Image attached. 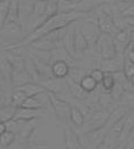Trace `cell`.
<instances>
[{
	"label": "cell",
	"instance_id": "obj_12",
	"mask_svg": "<svg viewBox=\"0 0 134 149\" xmlns=\"http://www.w3.org/2000/svg\"><path fill=\"white\" fill-rule=\"evenodd\" d=\"M131 110H132L131 107L124 106V105H118V106H116L115 109H113V110L111 111V114H109V118H108V121L106 123L105 128L109 131L116 123L122 121L125 116L130 113Z\"/></svg>",
	"mask_w": 134,
	"mask_h": 149
},
{
	"label": "cell",
	"instance_id": "obj_42",
	"mask_svg": "<svg viewBox=\"0 0 134 149\" xmlns=\"http://www.w3.org/2000/svg\"><path fill=\"white\" fill-rule=\"evenodd\" d=\"M124 149H134V138H128L126 140Z\"/></svg>",
	"mask_w": 134,
	"mask_h": 149
},
{
	"label": "cell",
	"instance_id": "obj_8",
	"mask_svg": "<svg viewBox=\"0 0 134 149\" xmlns=\"http://www.w3.org/2000/svg\"><path fill=\"white\" fill-rule=\"evenodd\" d=\"M39 120H30V121H23L21 128L19 132L16 134L17 140L20 142L21 146H26L28 142L34 140V136L36 134V128Z\"/></svg>",
	"mask_w": 134,
	"mask_h": 149
},
{
	"label": "cell",
	"instance_id": "obj_5",
	"mask_svg": "<svg viewBox=\"0 0 134 149\" xmlns=\"http://www.w3.org/2000/svg\"><path fill=\"white\" fill-rule=\"evenodd\" d=\"M23 34H24V29L18 23H6L0 28V40L2 42H6L3 47L16 44L17 43V40L15 38L16 36L18 37L20 42L23 40L21 37Z\"/></svg>",
	"mask_w": 134,
	"mask_h": 149
},
{
	"label": "cell",
	"instance_id": "obj_25",
	"mask_svg": "<svg viewBox=\"0 0 134 149\" xmlns=\"http://www.w3.org/2000/svg\"><path fill=\"white\" fill-rule=\"evenodd\" d=\"M87 74H89L87 72V70L85 68H80V67H71L70 68V71H69V76H68L67 78H69L70 80H72V81H75L77 84H80V81H81V79L87 76Z\"/></svg>",
	"mask_w": 134,
	"mask_h": 149
},
{
	"label": "cell",
	"instance_id": "obj_48",
	"mask_svg": "<svg viewBox=\"0 0 134 149\" xmlns=\"http://www.w3.org/2000/svg\"><path fill=\"white\" fill-rule=\"evenodd\" d=\"M0 1H3V0H0Z\"/></svg>",
	"mask_w": 134,
	"mask_h": 149
},
{
	"label": "cell",
	"instance_id": "obj_36",
	"mask_svg": "<svg viewBox=\"0 0 134 149\" xmlns=\"http://www.w3.org/2000/svg\"><path fill=\"white\" fill-rule=\"evenodd\" d=\"M21 124H23V121L21 120H10V121L6 122V127H7V131H10L15 134H17L21 128Z\"/></svg>",
	"mask_w": 134,
	"mask_h": 149
},
{
	"label": "cell",
	"instance_id": "obj_41",
	"mask_svg": "<svg viewBox=\"0 0 134 149\" xmlns=\"http://www.w3.org/2000/svg\"><path fill=\"white\" fill-rule=\"evenodd\" d=\"M125 58H126L128 61H131V62H133L134 63V51H132L131 47H128L127 51L125 52Z\"/></svg>",
	"mask_w": 134,
	"mask_h": 149
},
{
	"label": "cell",
	"instance_id": "obj_1",
	"mask_svg": "<svg viewBox=\"0 0 134 149\" xmlns=\"http://www.w3.org/2000/svg\"><path fill=\"white\" fill-rule=\"evenodd\" d=\"M82 13H78V11H67V13H59L55 16L48 18L42 26L39 28H37L36 31L29 33L27 35L23 37V40L16 43V44H12L9 47H6L5 50L6 51H11V50H15V49H18V47H29L32 43L38 41L39 38H42L43 36H45L46 34L53 32V31H57L60 28L67 27L70 26L71 24H73L76 20H78L79 18L82 17Z\"/></svg>",
	"mask_w": 134,
	"mask_h": 149
},
{
	"label": "cell",
	"instance_id": "obj_10",
	"mask_svg": "<svg viewBox=\"0 0 134 149\" xmlns=\"http://www.w3.org/2000/svg\"><path fill=\"white\" fill-rule=\"evenodd\" d=\"M132 44V32L128 27L121 29L114 36V47L117 53L125 54L127 49Z\"/></svg>",
	"mask_w": 134,
	"mask_h": 149
},
{
	"label": "cell",
	"instance_id": "obj_19",
	"mask_svg": "<svg viewBox=\"0 0 134 149\" xmlns=\"http://www.w3.org/2000/svg\"><path fill=\"white\" fill-rule=\"evenodd\" d=\"M12 74H14V68L9 60L5 56H0V74L2 76L3 80L7 83V85L11 86V80H12Z\"/></svg>",
	"mask_w": 134,
	"mask_h": 149
},
{
	"label": "cell",
	"instance_id": "obj_16",
	"mask_svg": "<svg viewBox=\"0 0 134 149\" xmlns=\"http://www.w3.org/2000/svg\"><path fill=\"white\" fill-rule=\"evenodd\" d=\"M29 83H33V79L29 77L27 71L24 69H15L12 74V80H11V86L12 88H18L20 86H24Z\"/></svg>",
	"mask_w": 134,
	"mask_h": 149
},
{
	"label": "cell",
	"instance_id": "obj_17",
	"mask_svg": "<svg viewBox=\"0 0 134 149\" xmlns=\"http://www.w3.org/2000/svg\"><path fill=\"white\" fill-rule=\"evenodd\" d=\"M24 58H25V63H24V65H25V70L27 71V74H29V77L33 79L34 83L42 84V83L44 81V79H43V77L39 74L37 67L35 65V62L33 61V59L28 56H25Z\"/></svg>",
	"mask_w": 134,
	"mask_h": 149
},
{
	"label": "cell",
	"instance_id": "obj_22",
	"mask_svg": "<svg viewBox=\"0 0 134 149\" xmlns=\"http://www.w3.org/2000/svg\"><path fill=\"white\" fill-rule=\"evenodd\" d=\"M70 65L64 61H55L52 63V71L55 78H67L70 71Z\"/></svg>",
	"mask_w": 134,
	"mask_h": 149
},
{
	"label": "cell",
	"instance_id": "obj_28",
	"mask_svg": "<svg viewBox=\"0 0 134 149\" xmlns=\"http://www.w3.org/2000/svg\"><path fill=\"white\" fill-rule=\"evenodd\" d=\"M114 103H116V102L114 101L113 96L111 95L109 92H103V93L99 95V97H98V104H99V106H100L102 109L112 111L113 109H111V106H112Z\"/></svg>",
	"mask_w": 134,
	"mask_h": 149
},
{
	"label": "cell",
	"instance_id": "obj_21",
	"mask_svg": "<svg viewBox=\"0 0 134 149\" xmlns=\"http://www.w3.org/2000/svg\"><path fill=\"white\" fill-rule=\"evenodd\" d=\"M68 81V88H69V95L75 97L77 100H80V101H86L88 98V95L86 91L80 86V84H77L75 81L70 80L69 78H67Z\"/></svg>",
	"mask_w": 134,
	"mask_h": 149
},
{
	"label": "cell",
	"instance_id": "obj_11",
	"mask_svg": "<svg viewBox=\"0 0 134 149\" xmlns=\"http://www.w3.org/2000/svg\"><path fill=\"white\" fill-rule=\"evenodd\" d=\"M48 116L46 109H39V110H33V109H24L19 107L17 109V113L15 115V120H21V121H30V120H41L43 118Z\"/></svg>",
	"mask_w": 134,
	"mask_h": 149
},
{
	"label": "cell",
	"instance_id": "obj_24",
	"mask_svg": "<svg viewBox=\"0 0 134 149\" xmlns=\"http://www.w3.org/2000/svg\"><path fill=\"white\" fill-rule=\"evenodd\" d=\"M70 122L73 124V127H76V128H78V129H81V128L85 125L86 115L80 111L79 109H77V107H75V106H71Z\"/></svg>",
	"mask_w": 134,
	"mask_h": 149
},
{
	"label": "cell",
	"instance_id": "obj_34",
	"mask_svg": "<svg viewBox=\"0 0 134 149\" xmlns=\"http://www.w3.org/2000/svg\"><path fill=\"white\" fill-rule=\"evenodd\" d=\"M59 0H51L48 1V6H46V10H45V17L46 18H51L53 16H55L59 14Z\"/></svg>",
	"mask_w": 134,
	"mask_h": 149
},
{
	"label": "cell",
	"instance_id": "obj_37",
	"mask_svg": "<svg viewBox=\"0 0 134 149\" xmlns=\"http://www.w3.org/2000/svg\"><path fill=\"white\" fill-rule=\"evenodd\" d=\"M123 72H124L125 77H126L128 80L134 79V63L133 62H131V61H128V60L126 59L124 68H123Z\"/></svg>",
	"mask_w": 134,
	"mask_h": 149
},
{
	"label": "cell",
	"instance_id": "obj_39",
	"mask_svg": "<svg viewBox=\"0 0 134 149\" xmlns=\"http://www.w3.org/2000/svg\"><path fill=\"white\" fill-rule=\"evenodd\" d=\"M25 148L26 149H54L48 147V145H45V143H41V142L36 141V140H32L30 142H28L25 146Z\"/></svg>",
	"mask_w": 134,
	"mask_h": 149
},
{
	"label": "cell",
	"instance_id": "obj_18",
	"mask_svg": "<svg viewBox=\"0 0 134 149\" xmlns=\"http://www.w3.org/2000/svg\"><path fill=\"white\" fill-rule=\"evenodd\" d=\"M75 47H76L78 58L84 56L87 51L90 49L88 41H87L86 38H85V36L82 35V33L80 32L79 26H76V31H75Z\"/></svg>",
	"mask_w": 134,
	"mask_h": 149
},
{
	"label": "cell",
	"instance_id": "obj_3",
	"mask_svg": "<svg viewBox=\"0 0 134 149\" xmlns=\"http://www.w3.org/2000/svg\"><path fill=\"white\" fill-rule=\"evenodd\" d=\"M109 114H111V111L105 110V109H99V110H96L93 113H90V115L86 118L85 125L81 128L82 131L80 133H86V132H90V131H95L100 128H104L108 121Z\"/></svg>",
	"mask_w": 134,
	"mask_h": 149
},
{
	"label": "cell",
	"instance_id": "obj_9",
	"mask_svg": "<svg viewBox=\"0 0 134 149\" xmlns=\"http://www.w3.org/2000/svg\"><path fill=\"white\" fill-rule=\"evenodd\" d=\"M42 86L48 91V93H53L57 96H64L69 94V88H68L67 78H51L42 83Z\"/></svg>",
	"mask_w": 134,
	"mask_h": 149
},
{
	"label": "cell",
	"instance_id": "obj_43",
	"mask_svg": "<svg viewBox=\"0 0 134 149\" xmlns=\"http://www.w3.org/2000/svg\"><path fill=\"white\" fill-rule=\"evenodd\" d=\"M6 131H7L6 123H3V122H0V136H1V134H3Z\"/></svg>",
	"mask_w": 134,
	"mask_h": 149
},
{
	"label": "cell",
	"instance_id": "obj_45",
	"mask_svg": "<svg viewBox=\"0 0 134 149\" xmlns=\"http://www.w3.org/2000/svg\"><path fill=\"white\" fill-rule=\"evenodd\" d=\"M64 1H68V2H76L78 0H64Z\"/></svg>",
	"mask_w": 134,
	"mask_h": 149
},
{
	"label": "cell",
	"instance_id": "obj_30",
	"mask_svg": "<svg viewBox=\"0 0 134 149\" xmlns=\"http://www.w3.org/2000/svg\"><path fill=\"white\" fill-rule=\"evenodd\" d=\"M46 6H48V1L35 0V2L33 5V13H32L30 17H44Z\"/></svg>",
	"mask_w": 134,
	"mask_h": 149
},
{
	"label": "cell",
	"instance_id": "obj_15",
	"mask_svg": "<svg viewBox=\"0 0 134 149\" xmlns=\"http://www.w3.org/2000/svg\"><path fill=\"white\" fill-rule=\"evenodd\" d=\"M134 130V109L123 119V130L119 137V142H125V140L130 138L132 131Z\"/></svg>",
	"mask_w": 134,
	"mask_h": 149
},
{
	"label": "cell",
	"instance_id": "obj_35",
	"mask_svg": "<svg viewBox=\"0 0 134 149\" xmlns=\"http://www.w3.org/2000/svg\"><path fill=\"white\" fill-rule=\"evenodd\" d=\"M109 93H111V95L113 96V98H114L115 102L118 103L121 100H122V97H123V95H124V93H125L124 86H122V85H119V84H116L114 86V88H113Z\"/></svg>",
	"mask_w": 134,
	"mask_h": 149
},
{
	"label": "cell",
	"instance_id": "obj_44",
	"mask_svg": "<svg viewBox=\"0 0 134 149\" xmlns=\"http://www.w3.org/2000/svg\"><path fill=\"white\" fill-rule=\"evenodd\" d=\"M124 146H125V142H121V143H118L117 146H115L114 148L112 149H124Z\"/></svg>",
	"mask_w": 134,
	"mask_h": 149
},
{
	"label": "cell",
	"instance_id": "obj_20",
	"mask_svg": "<svg viewBox=\"0 0 134 149\" xmlns=\"http://www.w3.org/2000/svg\"><path fill=\"white\" fill-rule=\"evenodd\" d=\"M14 89V88H12ZM16 89H19L23 93H25V95L27 97H33V96H38L41 94L48 93V91L42 86L41 84H37V83H29V84H26L24 86H20Z\"/></svg>",
	"mask_w": 134,
	"mask_h": 149
},
{
	"label": "cell",
	"instance_id": "obj_33",
	"mask_svg": "<svg viewBox=\"0 0 134 149\" xmlns=\"http://www.w3.org/2000/svg\"><path fill=\"white\" fill-rule=\"evenodd\" d=\"M9 7H10V0L0 1V28L3 26V24L7 20L8 14H9Z\"/></svg>",
	"mask_w": 134,
	"mask_h": 149
},
{
	"label": "cell",
	"instance_id": "obj_32",
	"mask_svg": "<svg viewBox=\"0 0 134 149\" xmlns=\"http://www.w3.org/2000/svg\"><path fill=\"white\" fill-rule=\"evenodd\" d=\"M102 87L104 88L105 92H111L114 86L116 85V79H115V74L113 72H105L103 83H102Z\"/></svg>",
	"mask_w": 134,
	"mask_h": 149
},
{
	"label": "cell",
	"instance_id": "obj_46",
	"mask_svg": "<svg viewBox=\"0 0 134 149\" xmlns=\"http://www.w3.org/2000/svg\"><path fill=\"white\" fill-rule=\"evenodd\" d=\"M131 49H132V51H134V43L131 44Z\"/></svg>",
	"mask_w": 134,
	"mask_h": 149
},
{
	"label": "cell",
	"instance_id": "obj_7",
	"mask_svg": "<svg viewBox=\"0 0 134 149\" xmlns=\"http://www.w3.org/2000/svg\"><path fill=\"white\" fill-rule=\"evenodd\" d=\"M96 13V22H97V25L99 27V31L100 33H107V34H111L115 36L119 29L116 27L115 25L114 18L104 14L102 10L99 9V7L95 10Z\"/></svg>",
	"mask_w": 134,
	"mask_h": 149
},
{
	"label": "cell",
	"instance_id": "obj_6",
	"mask_svg": "<svg viewBox=\"0 0 134 149\" xmlns=\"http://www.w3.org/2000/svg\"><path fill=\"white\" fill-rule=\"evenodd\" d=\"M79 29L82 33V35L85 36L88 43H89V47L91 49V51H95L96 42L97 38L100 34L99 27L97 25L96 20H84L81 22V24L79 25Z\"/></svg>",
	"mask_w": 134,
	"mask_h": 149
},
{
	"label": "cell",
	"instance_id": "obj_13",
	"mask_svg": "<svg viewBox=\"0 0 134 149\" xmlns=\"http://www.w3.org/2000/svg\"><path fill=\"white\" fill-rule=\"evenodd\" d=\"M75 31H76V25L75 23L71 24L67 31V34L62 41V44L64 49L67 50V52L75 59H78V56H77V51H76V47H75Z\"/></svg>",
	"mask_w": 134,
	"mask_h": 149
},
{
	"label": "cell",
	"instance_id": "obj_2",
	"mask_svg": "<svg viewBox=\"0 0 134 149\" xmlns=\"http://www.w3.org/2000/svg\"><path fill=\"white\" fill-rule=\"evenodd\" d=\"M95 51L102 60H109L117 56V51L114 47V36L107 33H100L96 42Z\"/></svg>",
	"mask_w": 134,
	"mask_h": 149
},
{
	"label": "cell",
	"instance_id": "obj_40",
	"mask_svg": "<svg viewBox=\"0 0 134 149\" xmlns=\"http://www.w3.org/2000/svg\"><path fill=\"white\" fill-rule=\"evenodd\" d=\"M122 18H127V17H134V1L126 8V9L121 14Z\"/></svg>",
	"mask_w": 134,
	"mask_h": 149
},
{
	"label": "cell",
	"instance_id": "obj_27",
	"mask_svg": "<svg viewBox=\"0 0 134 149\" xmlns=\"http://www.w3.org/2000/svg\"><path fill=\"white\" fill-rule=\"evenodd\" d=\"M26 98H27V96L25 95V93H23V92L19 91V89L14 88L12 92H11V95H10V104H11L12 106L19 109V107H21L23 103L25 102Z\"/></svg>",
	"mask_w": 134,
	"mask_h": 149
},
{
	"label": "cell",
	"instance_id": "obj_29",
	"mask_svg": "<svg viewBox=\"0 0 134 149\" xmlns=\"http://www.w3.org/2000/svg\"><path fill=\"white\" fill-rule=\"evenodd\" d=\"M98 85L99 84H97V81H96L90 74L85 76V77L81 79V81H80V86H81L88 94L93 93L94 91H96L97 87H98Z\"/></svg>",
	"mask_w": 134,
	"mask_h": 149
},
{
	"label": "cell",
	"instance_id": "obj_31",
	"mask_svg": "<svg viewBox=\"0 0 134 149\" xmlns=\"http://www.w3.org/2000/svg\"><path fill=\"white\" fill-rule=\"evenodd\" d=\"M17 140V136L10 131H6L3 134L0 136V147L8 148Z\"/></svg>",
	"mask_w": 134,
	"mask_h": 149
},
{
	"label": "cell",
	"instance_id": "obj_4",
	"mask_svg": "<svg viewBox=\"0 0 134 149\" xmlns=\"http://www.w3.org/2000/svg\"><path fill=\"white\" fill-rule=\"evenodd\" d=\"M50 104L55 113L57 118L63 123H68L70 121V114H71V105L60 96L53 93H48Z\"/></svg>",
	"mask_w": 134,
	"mask_h": 149
},
{
	"label": "cell",
	"instance_id": "obj_23",
	"mask_svg": "<svg viewBox=\"0 0 134 149\" xmlns=\"http://www.w3.org/2000/svg\"><path fill=\"white\" fill-rule=\"evenodd\" d=\"M17 113V107L12 106L11 104H3L0 106V122L10 121L15 119V115Z\"/></svg>",
	"mask_w": 134,
	"mask_h": 149
},
{
	"label": "cell",
	"instance_id": "obj_47",
	"mask_svg": "<svg viewBox=\"0 0 134 149\" xmlns=\"http://www.w3.org/2000/svg\"><path fill=\"white\" fill-rule=\"evenodd\" d=\"M43 1H51V0H43Z\"/></svg>",
	"mask_w": 134,
	"mask_h": 149
},
{
	"label": "cell",
	"instance_id": "obj_14",
	"mask_svg": "<svg viewBox=\"0 0 134 149\" xmlns=\"http://www.w3.org/2000/svg\"><path fill=\"white\" fill-rule=\"evenodd\" d=\"M63 140L66 149H82L79 140V134L71 128H66L63 130Z\"/></svg>",
	"mask_w": 134,
	"mask_h": 149
},
{
	"label": "cell",
	"instance_id": "obj_26",
	"mask_svg": "<svg viewBox=\"0 0 134 149\" xmlns=\"http://www.w3.org/2000/svg\"><path fill=\"white\" fill-rule=\"evenodd\" d=\"M21 107L24 109H33V110H39V109H45V103L42 102L38 96H33V97H27L25 102L23 103Z\"/></svg>",
	"mask_w": 134,
	"mask_h": 149
},
{
	"label": "cell",
	"instance_id": "obj_38",
	"mask_svg": "<svg viewBox=\"0 0 134 149\" xmlns=\"http://www.w3.org/2000/svg\"><path fill=\"white\" fill-rule=\"evenodd\" d=\"M89 74L97 81V84H102V83H103V79H104V76H105V72H104L102 69L96 68V69H93V70L89 72Z\"/></svg>",
	"mask_w": 134,
	"mask_h": 149
}]
</instances>
